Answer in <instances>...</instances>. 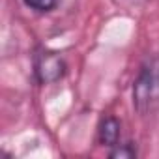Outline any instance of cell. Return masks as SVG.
<instances>
[{
  "label": "cell",
  "mask_w": 159,
  "mask_h": 159,
  "mask_svg": "<svg viewBox=\"0 0 159 159\" xmlns=\"http://www.w3.org/2000/svg\"><path fill=\"white\" fill-rule=\"evenodd\" d=\"M23 2L32 8V10H38V11H51L58 0H23Z\"/></svg>",
  "instance_id": "277c9868"
},
{
  "label": "cell",
  "mask_w": 159,
  "mask_h": 159,
  "mask_svg": "<svg viewBox=\"0 0 159 159\" xmlns=\"http://www.w3.org/2000/svg\"><path fill=\"white\" fill-rule=\"evenodd\" d=\"M64 69H66V64H64V60L58 54H54V52H41L38 56L36 75L39 79V83H43V84L56 83L58 79L64 75Z\"/></svg>",
  "instance_id": "7a4b0ae2"
},
{
  "label": "cell",
  "mask_w": 159,
  "mask_h": 159,
  "mask_svg": "<svg viewBox=\"0 0 159 159\" xmlns=\"http://www.w3.org/2000/svg\"><path fill=\"white\" fill-rule=\"evenodd\" d=\"M99 140L105 146H116L120 140V122L114 116H107L99 125Z\"/></svg>",
  "instance_id": "3957f363"
},
{
  "label": "cell",
  "mask_w": 159,
  "mask_h": 159,
  "mask_svg": "<svg viewBox=\"0 0 159 159\" xmlns=\"http://www.w3.org/2000/svg\"><path fill=\"white\" fill-rule=\"evenodd\" d=\"M116 146L118 148L111 152V157H135L137 155V152H135V148L131 144H122L120 146V142H118Z\"/></svg>",
  "instance_id": "5b68a950"
},
{
  "label": "cell",
  "mask_w": 159,
  "mask_h": 159,
  "mask_svg": "<svg viewBox=\"0 0 159 159\" xmlns=\"http://www.w3.org/2000/svg\"><path fill=\"white\" fill-rule=\"evenodd\" d=\"M133 107L140 116L159 111V56H150L140 66L133 84Z\"/></svg>",
  "instance_id": "6da1fadb"
}]
</instances>
